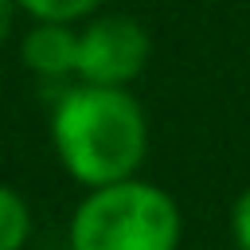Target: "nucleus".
Here are the masks:
<instances>
[{
	"label": "nucleus",
	"mask_w": 250,
	"mask_h": 250,
	"mask_svg": "<svg viewBox=\"0 0 250 250\" xmlns=\"http://www.w3.org/2000/svg\"><path fill=\"white\" fill-rule=\"evenodd\" d=\"M230 230H234V246L250 250V188H242L230 207Z\"/></svg>",
	"instance_id": "nucleus-7"
},
{
	"label": "nucleus",
	"mask_w": 250,
	"mask_h": 250,
	"mask_svg": "<svg viewBox=\"0 0 250 250\" xmlns=\"http://www.w3.org/2000/svg\"><path fill=\"white\" fill-rule=\"evenodd\" d=\"M152 59L148 27L125 12H94L78 23V82L94 86H129L145 74Z\"/></svg>",
	"instance_id": "nucleus-3"
},
{
	"label": "nucleus",
	"mask_w": 250,
	"mask_h": 250,
	"mask_svg": "<svg viewBox=\"0 0 250 250\" xmlns=\"http://www.w3.org/2000/svg\"><path fill=\"white\" fill-rule=\"evenodd\" d=\"M16 4L27 20H59V23H82L105 8V0H16Z\"/></svg>",
	"instance_id": "nucleus-6"
},
{
	"label": "nucleus",
	"mask_w": 250,
	"mask_h": 250,
	"mask_svg": "<svg viewBox=\"0 0 250 250\" xmlns=\"http://www.w3.org/2000/svg\"><path fill=\"white\" fill-rule=\"evenodd\" d=\"M51 145L70 180L102 188L137 176L148 152V121L129 86H70L51 109Z\"/></svg>",
	"instance_id": "nucleus-1"
},
{
	"label": "nucleus",
	"mask_w": 250,
	"mask_h": 250,
	"mask_svg": "<svg viewBox=\"0 0 250 250\" xmlns=\"http://www.w3.org/2000/svg\"><path fill=\"white\" fill-rule=\"evenodd\" d=\"M16 12H20L16 0H0V51H4V43L12 39V31H16Z\"/></svg>",
	"instance_id": "nucleus-8"
},
{
	"label": "nucleus",
	"mask_w": 250,
	"mask_h": 250,
	"mask_svg": "<svg viewBox=\"0 0 250 250\" xmlns=\"http://www.w3.org/2000/svg\"><path fill=\"white\" fill-rule=\"evenodd\" d=\"M180 207L148 180L90 188L70 215V250H176Z\"/></svg>",
	"instance_id": "nucleus-2"
},
{
	"label": "nucleus",
	"mask_w": 250,
	"mask_h": 250,
	"mask_svg": "<svg viewBox=\"0 0 250 250\" xmlns=\"http://www.w3.org/2000/svg\"><path fill=\"white\" fill-rule=\"evenodd\" d=\"M20 59L35 78H70L78 66V23L31 20L20 39Z\"/></svg>",
	"instance_id": "nucleus-4"
},
{
	"label": "nucleus",
	"mask_w": 250,
	"mask_h": 250,
	"mask_svg": "<svg viewBox=\"0 0 250 250\" xmlns=\"http://www.w3.org/2000/svg\"><path fill=\"white\" fill-rule=\"evenodd\" d=\"M27 234H31V211L23 195L0 184V250H23Z\"/></svg>",
	"instance_id": "nucleus-5"
}]
</instances>
